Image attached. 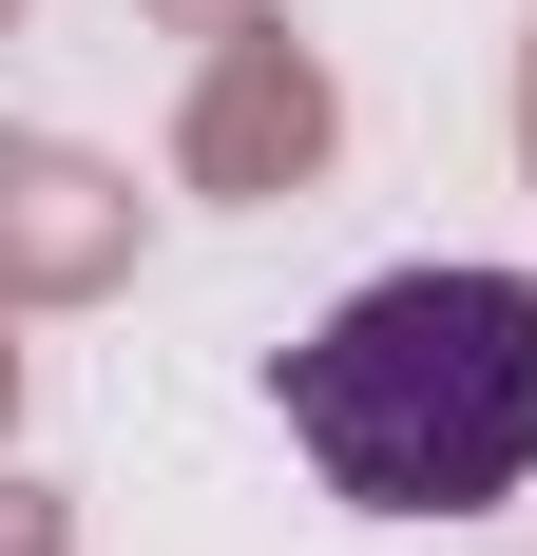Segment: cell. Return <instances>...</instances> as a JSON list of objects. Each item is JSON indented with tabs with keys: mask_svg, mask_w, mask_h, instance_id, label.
Returning <instances> with one entry per match:
<instances>
[{
	"mask_svg": "<svg viewBox=\"0 0 537 556\" xmlns=\"http://www.w3.org/2000/svg\"><path fill=\"white\" fill-rule=\"evenodd\" d=\"M288 442L326 460V500L365 518H480L537 480V269H384L346 288L288 365Z\"/></svg>",
	"mask_w": 537,
	"mask_h": 556,
	"instance_id": "6da1fadb",
	"label": "cell"
}]
</instances>
